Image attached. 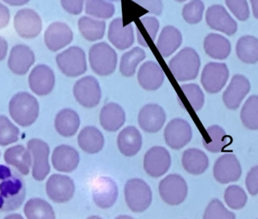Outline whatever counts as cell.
<instances>
[{"label":"cell","instance_id":"obj_1","mask_svg":"<svg viewBox=\"0 0 258 219\" xmlns=\"http://www.w3.org/2000/svg\"><path fill=\"white\" fill-rule=\"evenodd\" d=\"M26 196L25 181L16 172L0 165V211H16Z\"/></svg>","mask_w":258,"mask_h":219},{"label":"cell","instance_id":"obj_2","mask_svg":"<svg viewBox=\"0 0 258 219\" xmlns=\"http://www.w3.org/2000/svg\"><path fill=\"white\" fill-rule=\"evenodd\" d=\"M201 60L192 48L186 47L179 51L169 63L172 75L179 81L196 79L200 69Z\"/></svg>","mask_w":258,"mask_h":219},{"label":"cell","instance_id":"obj_3","mask_svg":"<svg viewBox=\"0 0 258 219\" xmlns=\"http://www.w3.org/2000/svg\"><path fill=\"white\" fill-rule=\"evenodd\" d=\"M10 113L13 120L21 126H31L38 118V102L30 93H17L10 101Z\"/></svg>","mask_w":258,"mask_h":219},{"label":"cell","instance_id":"obj_4","mask_svg":"<svg viewBox=\"0 0 258 219\" xmlns=\"http://www.w3.org/2000/svg\"><path fill=\"white\" fill-rule=\"evenodd\" d=\"M124 196L126 205L131 211L143 212L152 202V192L149 184L140 178H133L125 184Z\"/></svg>","mask_w":258,"mask_h":219},{"label":"cell","instance_id":"obj_5","mask_svg":"<svg viewBox=\"0 0 258 219\" xmlns=\"http://www.w3.org/2000/svg\"><path fill=\"white\" fill-rule=\"evenodd\" d=\"M89 59L92 70L99 76L111 75L117 67V53L105 42L96 43L90 48Z\"/></svg>","mask_w":258,"mask_h":219},{"label":"cell","instance_id":"obj_6","mask_svg":"<svg viewBox=\"0 0 258 219\" xmlns=\"http://www.w3.org/2000/svg\"><path fill=\"white\" fill-rule=\"evenodd\" d=\"M158 190L162 200L170 205H178L182 203L188 194L186 181L176 174L167 175L161 180Z\"/></svg>","mask_w":258,"mask_h":219},{"label":"cell","instance_id":"obj_7","mask_svg":"<svg viewBox=\"0 0 258 219\" xmlns=\"http://www.w3.org/2000/svg\"><path fill=\"white\" fill-rule=\"evenodd\" d=\"M56 63L61 72L70 78L84 75L87 70L85 52L78 46H72L58 54Z\"/></svg>","mask_w":258,"mask_h":219},{"label":"cell","instance_id":"obj_8","mask_svg":"<svg viewBox=\"0 0 258 219\" xmlns=\"http://www.w3.org/2000/svg\"><path fill=\"white\" fill-rule=\"evenodd\" d=\"M73 90L78 102L85 108L97 106L102 98L100 85L94 77L86 76L81 78L77 81Z\"/></svg>","mask_w":258,"mask_h":219},{"label":"cell","instance_id":"obj_9","mask_svg":"<svg viewBox=\"0 0 258 219\" xmlns=\"http://www.w3.org/2000/svg\"><path fill=\"white\" fill-rule=\"evenodd\" d=\"M28 149L33 161V177L37 181H43L50 172L49 146L43 140L32 139L28 141Z\"/></svg>","mask_w":258,"mask_h":219},{"label":"cell","instance_id":"obj_10","mask_svg":"<svg viewBox=\"0 0 258 219\" xmlns=\"http://www.w3.org/2000/svg\"><path fill=\"white\" fill-rule=\"evenodd\" d=\"M14 27L17 34L22 38L34 39L41 33L43 22L34 10L23 9L15 16Z\"/></svg>","mask_w":258,"mask_h":219},{"label":"cell","instance_id":"obj_11","mask_svg":"<svg viewBox=\"0 0 258 219\" xmlns=\"http://www.w3.org/2000/svg\"><path fill=\"white\" fill-rule=\"evenodd\" d=\"M229 73L225 63H210L204 68L201 82L209 93H217L226 85Z\"/></svg>","mask_w":258,"mask_h":219},{"label":"cell","instance_id":"obj_12","mask_svg":"<svg viewBox=\"0 0 258 219\" xmlns=\"http://www.w3.org/2000/svg\"><path fill=\"white\" fill-rule=\"evenodd\" d=\"M171 165V157L167 149L154 146L146 152L143 166L146 173L152 178H158L167 173Z\"/></svg>","mask_w":258,"mask_h":219},{"label":"cell","instance_id":"obj_13","mask_svg":"<svg viewBox=\"0 0 258 219\" xmlns=\"http://www.w3.org/2000/svg\"><path fill=\"white\" fill-rule=\"evenodd\" d=\"M191 126L183 119H173L167 124L164 130L166 143L173 149H182L191 141Z\"/></svg>","mask_w":258,"mask_h":219},{"label":"cell","instance_id":"obj_14","mask_svg":"<svg viewBox=\"0 0 258 219\" xmlns=\"http://www.w3.org/2000/svg\"><path fill=\"white\" fill-rule=\"evenodd\" d=\"M241 164L235 155L225 154L216 161L214 166V177L220 184L235 182L241 178Z\"/></svg>","mask_w":258,"mask_h":219},{"label":"cell","instance_id":"obj_15","mask_svg":"<svg viewBox=\"0 0 258 219\" xmlns=\"http://www.w3.org/2000/svg\"><path fill=\"white\" fill-rule=\"evenodd\" d=\"M75 191L73 180L66 175H52L46 183L48 196L56 203H63L70 200Z\"/></svg>","mask_w":258,"mask_h":219},{"label":"cell","instance_id":"obj_16","mask_svg":"<svg viewBox=\"0 0 258 219\" xmlns=\"http://www.w3.org/2000/svg\"><path fill=\"white\" fill-rule=\"evenodd\" d=\"M206 22L211 29L232 36L237 31V23L227 13L226 9L220 5L211 6L206 13Z\"/></svg>","mask_w":258,"mask_h":219},{"label":"cell","instance_id":"obj_17","mask_svg":"<svg viewBox=\"0 0 258 219\" xmlns=\"http://www.w3.org/2000/svg\"><path fill=\"white\" fill-rule=\"evenodd\" d=\"M28 81L30 88L34 93L38 96H46L55 87V74L49 66L39 65L30 74Z\"/></svg>","mask_w":258,"mask_h":219},{"label":"cell","instance_id":"obj_18","mask_svg":"<svg viewBox=\"0 0 258 219\" xmlns=\"http://www.w3.org/2000/svg\"><path fill=\"white\" fill-rule=\"evenodd\" d=\"M73 31L67 24L56 22L51 24L44 34V41L49 50L57 52L72 43Z\"/></svg>","mask_w":258,"mask_h":219},{"label":"cell","instance_id":"obj_19","mask_svg":"<svg viewBox=\"0 0 258 219\" xmlns=\"http://www.w3.org/2000/svg\"><path fill=\"white\" fill-rule=\"evenodd\" d=\"M138 122L142 130L149 134H155L161 131L165 123V112L158 104H148L140 110Z\"/></svg>","mask_w":258,"mask_h":219},{"label":"cell","instance_id":"obj_20","mask_svg":"<svg viewBox=\"0 0 258 219\" xmlns=\"http://www.w3.org/2000/svg\"><path fill=\"white\" fill-rule=\"evenodd\" d=\"M250 90V84L246 77L236 75L223 95V101L229 110H236Z\"/></svg>","mask_w":258,"mask_h":219},{"label":"cell","instance_id":"obj_21","mask_svg":"<svg viewBox=\"0 0 258 219\" xmlns=\"http://www.w3.org/2000/svg\"><path fill=\"white\" fill-rule=\"evenodd\" d=\"M35 63V55L31 48L25 45H17L12 49L8 66L16 75H25Z\"/></svg>","mask_w":258,"mask_h":219},{"label":"cell","instance_id":"obj_22","mask_svg":"<svg viewBox=\"0 0 258 219\" xmlns=\"http://www.w3.org/2000/svg\"><path fill=\"white\" fill-rule=\"evenodd\" d=\"M118 190L117 184L108 177H102L98 180L93 189V200L102 208H108L117 200Z\"/></svg>","mask_w":258,"mask_h":219},{"label":"cell","instance_id":"obj_23","mask_svg":"<svg viewBox=\"0 0 258 219\" xmlns=\"http://www.w3.org/2000/svg\"><path fill=\"white\" fill-rule=\"evenodd\" d=\"M164 80V72L159 65L155 62H146L139 70V84L147 91H155L159 89Z\"/></svg>","mask_w":258,"mask_h":219},{"label":"cell","instance_id":"obj_24","mask_svg":"<svg viewBox=\"0 0 258 219\" xmlns=\"http://www.w3.org/2000/svg\"><path fill=\"white\" fill-rule=\"evenodd\" d=\"M108 40L117 49L120 50L129 49L134 42L132 25L124 27L121 18L114 19L110 24Z\"/></svg>","mask_w":258,"mask_h":219},{"label":"cell","instance_id":"obj_25","mask_svg":"<svg viewBox=\"0 0 258 219\" xmlns=\"http://www.w3.org/2000/svg\"><path fill=\"white\" fill-rule=\"evenodd\" d=\"M52 161L53 167L57 171L72 172L78 168L80 155L75 148L61 145L54 149Z\"/></svg>","mask_w":258,"mask_h":219},{"label":"cell","instance_id":"obj_26","mask_svg":"<svg viewBox=\"0 0 258 219\" xmlns=\"http://www.w3.org/2000/svg\"><path fill=\"white\" fill-rule=\"evenodd\" d=\"M117 147L126 157L137 155L143 145V137L136 127L127 126L117 136Z\"/></svg>","mask_w":258,"mask_h":219},{"label":"cell","instance_id":"obj_27","mask_svg":"<svg viewBox=\"0 0 258 219\" xmlns=\"http://www.w3.org/2000/svg\"><path fill=\"white\" fill-rule=\"evenodd\" d=\"M99 120L102 128L109 132L118 131L126 122V114L120 105L110 102L101 110Z\"/></svg>","mask_w":258,"mask_h":219},{"label":"cell","instance_id":"obj_28","mask_svg":"<svg viewBox=\"0 0 258 219\" xmlns=\"http://www.w3.org/2000/svg\"><path fill=\"white\" fill-rule=\"evenodd\" d=\"M182 165L188 173L193 175L203 174L209 166L208 155L201 149H188L182 154Z\"/></svg>","mask_w":258,"mask_h":219},{"label":"cell","instance_id":"obj_29","mask_svg":"<svg viewBox=\"0 0 258 219\" xmlns=\"http://www.w3.org/2000/svg\"><path fill=\"white\" fill-rule=\"evenodd\" d=\"M182 37L180 31L173 26L164 28L159 36L157 48L163 57H169L181 46Z\"/></svg>","mask_w":258,"mask_h":219},{"label":"cell","instance_id":"obj_30","mask_svg":"<svg viewBox=\"0 0 258 219\" xmlns=\"http://www.w3.org/2000/svg\"><path fill=\"white\" fill-rule=\"evenodd\" d=\"M78 144L87 153H98L103 148L105 139L103 134L97 128L86 127L78 136Z\"/></svg>","mask_w":258,"mask_h":219},{"label":"cell","instance_id":"obj_31","mask_svg":"<svg viewBox=\"0 0 258 219\" xmlns=\"http://www.w3.org/2000/svg\"><path fill=\"white\" fill-rule=\"evenodd\" d=\"M204 49L214 60H226L231 52L230 42L220 34H210L205 37Z\"/></svg>","mask_w":258,"mask_h":219},{"label":"cell","instance_id":"obj_32","mask_svg":"<svg viewBox=\"0 0 258 219\" xmlns=\"http://www.w3.org/2000/svg\"><path fill=\"white\" fill-rule=\"evenodd\" d=\"M202 142L207 150L218 153L229 144L231 138L221 127L212 125L206 128V134L204 136Z\"/></svg>","mask_w":258,"mask_h":219},{"label":"cell","instance_id":"obj_33","mask_svg":"<svg viewBox=\"0 0 258 219\" xmlns=\"http://www.w3.org/2000/svg\"><path fill=\"white\" fill-rule=\"evenodd\" d=\"M81 121L76 112L69 108L61 110L55 118V127L57 132L64 137L75 135L78 131Z\"/></svg>","mask_w":258,"mask_h":219},{"label":"cell","instance_id":"obj_34","mask_svg":"<svg viewBox=\"0 0 258 219\" xmlns=\"http://www.w3.org/2000/svg\"><path fill=\"white\" fill-rule=\"evenodd\" d=\"M6 162L14 166L22 175L29 174L31 166V156L29 151L22 145L13 146L6 151L4 155Z\"/></svg>","mask_w":258,"mask_h":219},{"label":"cell","instance_id":"obj_35","mask_svg":"<svg viewBox=\"0 0 258 219\" xmlns=\"http://www.w3.org/2000/svg\"><path fill=\"white\" fill-rule=\"evenodd\" d=\"M106 25L104 21L96 20L90 17L81 18L78 21V29L85 40L97 41L103 38Z\"/></svg>","mask_w":258,"mask_h":219},{"label":"cell","instance_id":"obj_36","mask_svg":"<svg viewBox=\"0 0 258 219\" xmlns=\"http://www.w3.org/2000/svg\"><path fill=\"white\" fill-rule=\"evenodd\" d=\"M236 54L242 63L253 65L258 61V40L253 36H244L238 40Z\"/></svg>","mask_w":258,"mask_h":219},{"label":"cell","instance_id":"obj_37","mask_svg":"<svg viewBox=\"0 0 258 219\" xmlns=\"http://www.w3.org/2000/svg\"><path fill=\"white\" fill-rule=\"evenodd\" d=\"M146 52L140 47H135L122 56L120 72L123 76L131 78L136 73L137 66L146 59Z\"/></svg>","mask_w":258,"mask_h":219},{"label":"cell","instance_id":"obj_38","mask_svg":"<svg viewBox=\"0 0 258 219\" xmlns=\"http://www.w3.org/2000/svg\"><path fill=\"white\" fill-rule=\"evenodd\" d=\"M28 218H55V214L50 204L39 198L30 199L24 208Z\"/></svg>","mask_w":258,"mask_h":219},{"label":"cell","instance_id":"obj_39","mask_svg":"<svg viewBox=\"0 0 258 219\" xmlns=\"http://www.w3.org/2000/svg\"><path fill=\"white\" fill-rule=\"evenodd\" d=\"M241 120L247 129L258 130V96L256 95L250 96L243 105Z\"/></svg>","mask_w":258,"mask_h":219},{"label":"cell","instance_id":"obj_40","mask_svg":"<svg viewBox=\"0 0 258 219\" xmlns=\"http://www.w3.org/2000/svg\"><path fill=\"white\" fill-rule=\"evenodd\" d=\"M115 9L113 4L105 0H87L86 13L99 19H108L114 15Z\"/></svg>","mask_w":258,"mask_h":219},{"label":"cell","instance_id":"obj_41","mask_svg":"<svg viewBox=\"0 0 258 219\" xmlns=\"http://www.w3.org/2000/svg\"><path fill=\"white\" fill-rule=\"evenodd\" d=\"M224 199L229 208L240 210L245 206L247 196L245 191L239 186L231 185L225 190Z\"/></svg>","mask_w":258,"mask_h":219},{"label":"cell","instance_id":"obj_42","mask_svg":"<svg viewBox=\"0 0 258 219\" xmlns=\"http://www.w3.org/2000/svg\"><path fill=\"white\" fill-rule=\"evenodd\" d=\"M19 128L6 116H0V145L3 146L16 143L19 140Z\"/></svg>","mask_w":258,"mask_h":219},{"label":"cell","instance_id":"obj_43","mask_svg":"<svg viewBox=\"0 0 258 219\" xmlns=\"http://www.w3.org/2000/svg\"><path fill=\"white\" fill-rule=\"evenodd\" d=\"M181 89L193 110L196 112L202 110L205 104V95L200 87L196 84H183Z\"/></svg>","mask_w":258,"mask_h":219},{"label":"cell","instance_id":"obj_44","mask_svg":"<svg viewBox=\"0 0 258 219\" xmlns=\"http://www.w3.org/2000/svg\"><path fill=\"white\" fill-rule=\"evenodd\" d=\"M205 5L202 0H191L184 6L182 17L187 23L196 25L202 21Z\"/></svg>","mask_w":258,"mask_h":219},{"label":"cell","instance_id":"obj_45","mask_svg":"<svg viewBox=\"0 0 258 219\" xmlns=\"http://www.w3.org/2000/svg\"><path fill=\"white\" fill-rule=\"evenodd\" d=\"M204 218H235L236 215L229 211L218 199H214L207 206Z\"/></svg>","mask_w":258,"mask_h":219},{"label":"cell","instance_id":"obj_46","mask_svg":"<svg viewBox=\"0 0 258 219\" xmlns=\"http://www.w3.org/2000/svg\"><path fill=\"white\" fill-rule=\"evenodd\" d=\"M226 6L232 14L239 21L244 22L250 16L247 0H225Z\"/></svg>","mask_w":258,"mask_h":219},{"label":"cell","instance_id":"obj_47","mask_svg":"<svg viewBox=\"0 0 258 219\" xmlns=\"http://www.w3.org/2000/svg\"><path fill=\"white\" fill-rule=\"evenodd\" d=\"M245 185L251 196H256L258 193V167L254 166L247 173Z\"/></svg>","mask_w":258,"mask_h":219},{"label":"cell","instance_id":"obj_48","mask_svg":"<svg viewBox=\"0 0 258 219\" xmlns=\"http://www.w3.org/2000/svg\"><path fill=\"white\" fill-rule=\"evenodd\" d=\"M136 3L155 16H161L162 13L163 4L161 0H136Z\"/></svg>","mask_w":258,"mask_h":219},{"label":"cell","instance_id":"obj_49","mask_svg":"<svg viewBox=\"0 0 258 219\" xmlns=\"http://www.w3.org/2000/svg\"><path fill=\"white\" fill-rule=\"evenodd\" d=\"M84 0H61L62 8L69 14L78 16L84 8Z\"/></svg>","mask_w":258,"mask_h":219},{"label":"cell","instance_id":"obj_50","mask_svg":"<svg viewBox=\"0 0 258 219\" xmlns=\"http://www.w3.org/2000/svg\"><path fill=\"white\" fill-rule=\"evenodd\" d=\"M140 21L154 41L156 37L158 29H159V22L158 19L154 17H143L140 19Z\"/></svg>","mask_w":258,"mask_h":219},{"label":"cell","instance_id":"obj_51","mask_svg":"<svg viewBox=\"0 0 258 219\" xmlns=\"http://www.w3.org/2000/svg\"><path fill=\"white\" fill-rule=\"evenodd\" d=\"M10 21V12L4 4L0 3V29L7 28Z\"/></svg>","mask_w":258,"mask_h":219},{"label":"cell","instance_id":"obj_52","mask_svg":"<svg viewBox=\"0 0 258 219\" xmlns=\"http://www.w3.org/2000/svg\"><path fill=\"white\" fill-rule=\"evenodd\" d=\"M8 52V43L4 37L0 36V62L7 57Z\"/></svg>","mask_w":258,"mask_h":219},{"label":"cell","instance_id":"obj_53","mask_svg":"<svg viewBox=\"0 0 258 219\" xmlns=\"http://www.w3.org/2000/svg\"><path fill=\"white\" fill-rule=\"evenodd\" d=\"M3 1L12 7H22L28 4L31 0H3Z\"/></svg>","mask_w":258,"mask_h":219},{"label":"cell","instance_id":"obj_54","mask_svg":"<svg viewBox=\"0 0 258 219\" xmlns=\"http://www.w3.org/2000/svg\"><path fill=\"white\" fill-rule=\"evenodd\" d=\"M255 19L258 18V0H250Z\"/></svg>","mask_w":258,"mask_h":219},{"label":"cell","instance_id":"obj_55","mask_svg":"<svg viewBox=\"0 0 258 219\" xmlns=\"http://www.w3.org/2000/svg\"><path fill=\"white\" fill-rule=\"evenodd\" d=\"M137 34H138V41L139 43H140V44L142 45V46H146V47H147V43H146V41H145L144 39H143V37H142L141 34H140V31H139L138 29H137Z\"/></svg>","mask_w":258,"mask_h":219},{"label":"cell","instance_id":"obj_56","mask_svg":"<svg viewBox=\"0 0 258 219\" xmlns=\"http://www.w3.org/2000/svg\"><path fill=\"white\" fill-rule=\"evenodd\" d=\"M18 217V218H22V216L19 215V214H17V215H10L8 216V217Z\"/></svg>","mask_w":258,"mask_h":219},{"label":"cell","instance_id":"obj_57","mask_svg":"<svg viewBox=\"0 0 258 219\" xmlns=\"http://www.w3.org/2000/svg\"><path fill=\"white\" fill-rule=\"evenodd\" d=\"M176 1L179 3H183L185 2V1H186V0H176Z\"/></svg>","mask_w":258,"mask_h":219},{"label":"cell","instance_id":"obj_58","mask_svg":"<svg viewBox=\"0 0 258 219\" xmlns=\"http://www.w3.org/2000/svg\"><path fill=\"white\" fill-rule=\"evenodd\" d=\"M110 1H117V0H110Z\"/></svg>","mask_w":258,"mask_h":219}]
</instances>
